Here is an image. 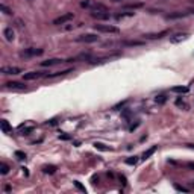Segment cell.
<instances>
[{
  "instance_id": "1",
  "label": "cell",
  "mask_w": 194,
  "mask_h": 194,
  "mask_svg": "<svg viewBox=\"0 0 194 194\" xmlns=\"http://www.w3.org/2000/svg\"><path fill=\"white\" fill-rule=\"evenodd\" d=\"M44 50L43 49H35V47H29V49H24L20 52V58H24V59H29V58H35V56H40L43 55Z\"/></svg>"
},
{
  "instance_id": "2",
  "label": "cell",
  "mask_w": 194,
  "mask_h": 194,
  "mask_svg": "<svg viewBox=\"0 0 194 194\" xmlns=\"http://www.w3.org/2000/svg\"><path fill=\"white\" fill-rule=\"evenodd\" d=\"M94 29L97 32H103V34H120V29L111 24H94Z\"/></svg>"
},
{
  "instance_id": "3",
  "label": "cell",
  "mask_w": 194,
  "mask_h": 194,
  "mask_svg": "<svg viewBox=\"0 0 194 194\" xmlns=\"http://www.w3.org/2000/svg\"><path fill=\"white\" fill-rule=\"evenodd\" d=\"M95 41H99V37L94 35V34H83V35H79L76 38V43H85V44L95 43Z\"/></svg>"
},
{
  "instance_id": "4",
  "label": "cell",
  "mask_w": 194,
  "mask_h": 194,
  "mask_svg": "<svg viewBox=\"0 0 194 194\" xmlns=\"http://www.w3.org/2000/svg\"><path fill=\"white\" fill-rule=\"evenodd\" d=\"M73 18H74V14H73V12H67V14H64V15L55 18V20H53V24H55V26H61V24L68 23V21L73 20Z\"/></svg>"
},
{
  "instance_id": "5",
  "label": "cell",
  "mask_w": 194,
  "mask_h": 194,
  "mask_svg": "<svg viewBox=\"0 0 194 194\" xmlns=\"http://www.w3.org/2000/svg\"><path fill=\"white\" fill-rule=\"evenodd\" d=\"M91 17L94 20H109L111 18V15H109L108 11H92L91 12Z\"/></svg>"
},
{
  "instance_id": "6",
  "label": "cell",
  "mask_w": 194,
  "mask_h": 194,
  "mask_svg": "<svg viewBox=\"0 0 194 194\" xmlns=\"http://www.w3.org/2000/svg\"><path fill=\"white\" fill-rule=\"evenodd\" d=\"M0 71H2L3 74H18V73H21V68H18V67H12V65H5V67H2L0 68Z\"/></svg>"
},
{
  "instance_id": "7",
  "label": "cell",
  "mask_w": 194,
  "mask_h": 194,
  "mask_svg": "<svg viewBox=\"0 0 194 194\" xmlns=\"http://www.w3.org/2000/svg\"><path fill=\"white\" fill-rule=\"evenodd\" d=\"M46 74H47L46 71H31V73H26L23 77H24V80H35V79H40Z\"/></svg>"
},
{
  "instance_id": "8",
  "label": "cell",
  "mask_w": 194,
  "mask_h": 194,
  "mask_svg": "<svg viewBox=\"0 0 194 194\" xmlns=\"http://www.w3.org/2000/svg\"><path fill=\"white\" fill-rule=\"evenodd\" d=\"M186 38H188V34H185V32H177V34H174L173 37H170V43L177 44V43H180V41H185Z\"/></svg>"
},
{
  "instance_id": "9",
  "label": "cell",
  "mask_w": 194,
  "mask_h": 194,
  "mask_svg": "<svg viewBox=\"0 0 194 194\" xmlns=\"http://www.w3.org/2000/svg\"><path fill=\"white\" fill-rule=\"evenodd\" d=\"M5 88H6V89L23 91V89H26V85H24V83H20V82H6V83H5Z\"/></svg>"
},
{
  "instance_id": "10",
  "label": "cell",
  "mask_w": 194,
  "mask_h": 194,
  "mask_svg": "<svg viewBox=\"0 0 194 194\" xmlns=\"http://www.w3.org/2000/svg\"><path fill=\"white\" fill-rule=\"evenodd\" d=\"M71 71H73V68H67V70L56 71V73H47L44 77H47V79H53V77H59V76H65V74H68V73H71Z\"/></svg>"
},
{
  "instance_id": "11",
  "label": "cell",
  "mask_w": 194,
  "mask_h": 194,
  "mask_svg": "<svg viewBox=\"0 0 194 194\" xmlns=\"http://www.w3.org/2000/svg\"><path fill=\"white\" fill-rule=\"evenodd\" d=\"M165 35H168V31H162V32H158V34H147V35H144V38H147V40H156L158 38L159 40Z\"/></svg>"
},
{
  "instance_id": "12",
  "label": "cell",
  "mask_w": 194,
  "mask_h": 194,
  "mask_svg": "<svg viewBox=\"0 0 194 194\" xmlns=\"http://www.w3.org/2000/svg\"><path fill=\"white\" fill-rule=\"evenodd\" d=\"M59 62H65V61H62V59H59V58H53V59L43 61V62H41V67H52V65H56V64H59Z\"/></svg>"
},
{
  "instance_id": "13",
  "label": "cell",
  "mask_w": 194,
  "mask_h": 194,
  "mask_svg": "<svg viewBox=\"0 0 194 194\" xmlns=\"http://www.w3.org/2000/svg\"><path fill=\"white\" fill-rule=\"evenodd\" d=\"M0 128H2L3 134H11V131H12V128L9 126V123H8L6 120H2V121H0Z\"/></svg>"
},
{
  "instance_id": "14",
  "label": "cell",
  "mask_w": 194,
  "mask_h": 194,
  "mask_svg": "<svg viewBox=\"0 0 194 194\" xmlns=\"http://www.w3.org/2000/svg\"><path fill=\"white\" fill-rule=\"evenodd\" d=\"M123 46H126V47H141V46H144V41H124Z\"/></svg>"
},
{
  "instance_id": "15",
  "label": "cell",
  "mask_w": 194,
  "mask_h": 194,
  "mask_svg": "<svg viewBox=\"0 0 194 194\" xmlns=\"http://www.w3.org/2000/svg\"><path fill=\"white\" fill-rule=\"evenodd\" d=\"M156 150H158V146H153V147H150L149 150H146V152L143 153V159H144V161H146V159H149V158L156 152Z\"/></svg>"
},
{
  "instance_id": "16",
  "label": "cell",
  "mask_w": 194,
  "mask_h": 194,
  "mask_svg": "<svg viewBox=\"0 0 194 194\" xmlns=\"http://www.w3.org/2000/svg\"><path fill=\"white\" fill-rule=\"evenodd\" d=\"M3 35H5V38H6L8 41H12V40H14V31H12V27H6V29L3 31Z\"/></svg>"
},
{
  "instance_id": "17",
  "label": "cell",
  "mask_w": 194,
  "mask_h": 194,
  "mask_svg": "<svg viewBox=\"0 0 194 194\" xmlns=\"http://www.w3.org/2000/svg\"><path fill=\"white\" fill-rule=\"evenodd\" d=\"M171 92H179V94H185L188 92V86H173Z\"/></svg>"
},
{
  "instance_id": "18",
  "label": "cell",
  "mask_w": 194,
  "mask_h": 194,
  "mask_svg": "<svg viewBox=\"0 0 194 194\" xmlns=\"http://www.w3.org/2000/svg\"><path fill=\"white\" fill-rule=\"evenodd\" d=\"M144 3H129V5H124V9H138V8H143Z\"/></svg>"
},
{
  "instance_id": "19",
  "label": "cell",
  "mask_w": 194,
  "mask_h": 194,
  "mask_svg": "<svg viewBox=\"0 0 194 194\" xmlns=\"http://www.w3.org/2000/svg\"><path fill=\"white\" fill-rule=\"evenodd\" d=\"M188 12H176V14H168L167 15V20H173V18H180V17H185Z\"/></svg>"
},
{
  "instance_id": "20",
  "label": "cell",
  "mask_w": 194,
  "mask_h": 194,
  "mask_svg": "<svg viewBox=\"0 0 194 194\" xmlns=\"http://www.w3.org/2000/svg\"><path fill=\"white\" fill-rule=\"evenodd\" d=\"M94 147L97 149V150H102V152H108V150H111V147H106L105 144H102V143H94Z\"/></svg>"
},
{
  "instance_id": "21",
  "label": "cell",
  "mask_w": 194,
  "mask_h": 194,
  "mask_svg": "<svg viewBox=\"0 0 194 194\" xmlns=\"http://www.w3.org/2000/svg\"><path fill=\"white\" fill-rule=\"evenodd\" d=\"M134 15H135V12H120V14H117V15H115V18H117V20H121V18L134 17Z\"/></svg>"
},
{
  "instance_id": "22",
  "label": "cell",
  "mask_w": 194,
  "mask_h": 194,
  "mask_svg": "<svg viewBox=\"0 0 194 194\" xmlns=\"http://www.w3.org/2000/svg\"><path fill=\"white\" fill-rule=\"evenodd\" d=\"M43 170H44V173H47V174H53V173L56 171V167H55V165H44Z\"/></svg>"
},
{
  "instance_id": "23",
  "label": "cell",
  "mask_w": 194,
  "mask_h": 194,
  "mask_svg": "<svg viewBox=\"0 0 194 194\" xmlns=\"http://www.w3.org/2000/svg\"><path fill=\"white\" fill-rule=\"evenodd\" d=\"M8 171H9V165L5 164V162H0V173H2V174H8Z\"/></svg>"
},
{
  "instance_id": "24",
  "label": "cell",
  "mask_w": 194,
  "mask_h": 194,
  "mask_svg": "<svg viewBox=\"0 0 194 194\" xmlns=\"http://www.w3.org/2000/svg\"><path fill=\"white\" fill-rule=\"evenodd\" d=\"M137 162H138L137 156H131V158H128V159H126V164H128V165H135Z\"/></svg>"
},
{
  "instance_id": "25",
  "label": "cell",
  "mask_w": 194,
  "mask_h": 194,
  "mask_svg": "<svg viewBox=\"0 0 194 194\" xmlns=\"http://www.w3.org/2000/svg\"><path fill=\"white\" fill-rule=\"evenodd\" d=\"M73 183H74V186H76V188H77L79 191H82V192H86V189H85V186H83V185H82L80 182H77V180H74Z\"/></svg>"
},
{
  "instance_id": "26",
  "label": "cell",
  "mask_w": 194,
  "mask_h": 194,
  "mask_svg": "<svg viewBox=\"0 0 194 194\" xmlns=\"http://www.w3.org/2000/svg\"><path fill=\"white\" fill-rule=\"evenodd\" d=\"M0 9H2V11H3V12H5L6 15H11V14H12V11H11V9H9V8L6 6V5H3V3L0 5Z\"/></svg>"
},
{
  "instance_id": "27",
  "label": "cell",
  "mask_w": 194,
  "mask_h": 194,
  "mask_svg": "<svg viewBox=\"0 0 194 194\" xmlns=\"http://www.w3.org/2000/svg\"><path fill=\"white\" fill-rule=\"evenodd\" d=\"M15 156H17L18 159H26V153H24V152H20V150L15 152Z\"/></svg>"
},
{
  "instance_id": "28",
  "label": "cell",
  "mask_w": 194,
  "mask_h": 194,
  "mask_svg": "<svg viewBox=\"0 0 194 194\" xmlns=\"http://www.w3.org/2000/svg\"><path fill=\"white\" fill-rule=\"evenodd\" d=\"M174 188H176L177 191H182V192H188V191H189L188 188H185V186H180V185H177V183H174Z\"/></svg>"
},
{
  "instance_id": "29",
  "label": "cell",
  "mask_w": 194,
  "mask_h": 194,
  "mask_svg": "<svg viewBox=\"0 0 194 194\" xmlns=\"http://www.w3.org/2000/svg\"><path fill=\"white\" fill-rule=\"evenodd\" d=\"M32 131H34V126H31V128H26V129H23V131H21V135H29Z\"/></svg>"
},
{
  "instance_id": "30",
  "label": "cell",
  "mask_w": 194,
  "mask_h": 194,
  "mask_svg": "<svg viewBox=\"0 0 194 194\" xmlns=\"http://www.w3.org/2000/svg\"><path fill=\"white\" fill-rule=\"evenodd\" d=\"M155 100H156V103H164L167 99H165V95H159V97H156Z\"/></svg>"
},
{
  "instance_id": "31",
  "label": "cell",
  "mask_w": 194,
  "mask_h": 194,
  "mask_svg": "<svg viewBox=\"0 0 194 194\" xmlns=\"http://www.w3.org/2000/svg\"><path fill=\"white\" fill-rule=\"evenodd\" d=\"M80 6H82V8H91V3L85 0V2H82V3H80Z\"/></svg>"
},
{
  "instance_id": "32",
  "label": "cell",
  "mask_w": 194,
  "mask_h": 194,
  "mask_svg": "<svg viewBox=\"0 0 194 194\" xmlns=\"http://www.w3.org/2000/svg\"><path fill=\"white\" fill-rule=\"evenodd\" d=\"M176 105H177V106H185V105H183V102H182L180 99H177V100H176Z\"/></svg>"
},
{
  "instance_id": "33",
  "label": "cell",
  "mask_w": 194,
  "mask_h": 194,
  "mask_svg": "<svg viewBox=\"0 0 194 194\" xmlns=\"http://www.w3.org/2000/svg\"><path fill=\"white\" fill-rule=\"evenodd\" d=\"M59 138H62V140H70L68 135H59Z\"/></svg>"
},
{
  "instance_id": "34",
  "label": "cell",
  "mask_w": 194,
  "mask_h": 194,
  "mask_svg": "<svg viewBox=\"0 0 194 194\" xmlns=\"http://www.w3.org/2000/svg\"><path fill=\"white\" fill-rule=\"evenodd\" d=\"M188 167H189V168H192V170H194V162H188Z\"/></svg>"
},
{
  "instance_id": "35",
  "label": "cell",
  "mask_w": 194,
  "mask_h": 194,
  "mask_svg": "<svg viewBox=\"0 0 194 194\" xmlns=\"http://www.w3.org/2000/svg\"><path fill=\"white\" fill-rule=\"evenodd\" d=\"M112 2H121V0H112Z\"/></svg>"
},
{
  "instance_id": "36",
  "label": "cell",
  "mask_w": 194,
  "mask_h": 194,
  "mask_svg": "<svg viewBox=\"0 0 194 194\" xmlns=\"http://www.w3.org/2000/svg\"><path fill=\"white\" fill-rule=\"evenodd\" d=\"M192 2H194V0H192Z\"/></svg>"
}]
</instances>
